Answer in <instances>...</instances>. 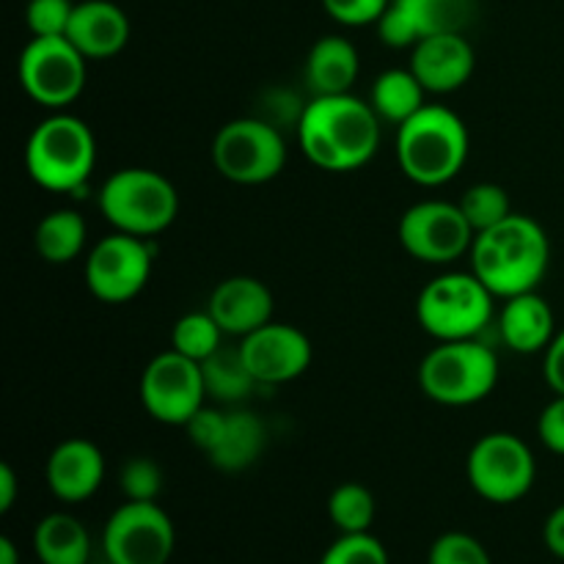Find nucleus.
I'll list each match as a JSON object with an SVG mask.
<instances>
[{
  "mask_svg": "<svg viewBox=\"0 0 564 564\" xmlns=\"http://www.w3.org/2000/svg\"><path fill=\"white\" fill-rule=\"evenodd\" d=\"M297 141L317 169L356 171L378 152L380 116L352 94L314 97L297 121Z\"/></svg>",
  "mask_w": 564,
  "mask_h": 564,
  "instance_id": "obj_1",
  "label": "nucleus"
},
{
  "mask_svg": "<svg viewBox=\"0 0 564 564\" xmlns=\"http://www.w3.org/2000/svg\"><path fill=\"white\" fill-rule=\"evenodd\" d=\"M551 262L549 235L529 215L501 220L494 229L474 237L471 273L496 297H516L534 292Z\"/></svg>",
  "mask_w": 564,
  "mask_h": 564,
  "instance_id": "obj_2",
  "label": "nucleus"
},
{
  "mask_svg": "<svg viewBox=\"0 0 564 564\" xmlns=\"http://www.w3.org/2000/svg\"><path fill=\"white\" fill-rule=\"evenodd\" d=\"M397 160L416 185L438 187L455 180L468 160L466 121L449 108L424 105L397 132Z\"/></svg>",
  "mask_w": 564,
  "mask_h": 564,
  "instance_id": "obj_3",
  "label": "nucleus"
},
{
  "mask_svg": "<svg viewBox=\"0 0 564 564\" xmlns=\"http://www.w3.org/2000/svg\"><path fill=\"white\" fill-rule=\"evenodd\" d=\"M28 174L36 185L53 193H75L97 165V141L91 127L69 113L39 121L28 138Z\"/></svg>",
  "mask_w": 564,
  "mask_h": 564,
  "instance_id": "obj_4",
  "label": "nucleus"
},
{
  "mask_svg": "<svg viewBox=\"0 0 564 564\" xmlns=\"http://www.w3.org/2000/svg\"><path fill=\"white\" fill-rule=\"evenodd\" d=\"M99 213L116 231L154 237L180 215V193L169 176L152 169H121L99 191Z\"/></svg>",
  "mask_w": 564,
  "mask_h": 564,
  "instance_id": "obj_5",
  "label": "nucleus"
},
{
  "mask_svg": "<svg viewBox=\"0 0 564 564\" xmlns=\"http://www.w3.org/2000/svg\"><path fill=\"white\" fill-rule=\"evenodd\" d=\"M419 383L441 405H474L499 383V358L477 339L441 341L424 356Z\"/></svg>",
  "mask_w": 564,
  "mask_h": 564,
  "instance_id": "obj_6",
  "label": "nucleus"
},
{
  "mask_svg": "<svg viewBox=\"0 0 564 564\" xmlns=\"http://www.w3.org/2000/svg\"><path fill=\"white\" fill-rule=\"evenodd\" d=\"M494 297L474 273H444L422 290L416 317L438 341L477 339L494 317Z\"/></svg>",
  "mask_w": 564,
  "mask_h": 564,
  "instance_id": "obj_7",
  "label": "nucleus"
},
{
  "mask_svg": "<svg viewBox=\"0 0 564 564\" xmlns=\"http://www.w3.org/2000/svg\"><path fill=\"white\" fill-rule=\"evenodd\" d=\"M213 163L220 176L237 182V185H262L284 169V135L279 127L259 116L235 119L220 127L215 135Z\"/></svg>",
  "mask_w": 564,
  "mask_h": 564,
  "instance_id": "obj_8",
  "label": "nucleus"
},
{
  "mask_svg": "<svg viewBox=\"0 0 564 564\" xmlns=\"http://www.w3.org/2000/svg\"><path fill=\"white\" fill-rule=\"evenodd\" d=\"M86 61L66 36H33L20 55V83L33 102L66 108L86 86Z\"/></svg>",
  "mask_w": 564,
  "mask_h": 564,
  "instance_id": "obj_9",
  "label": "nucleus"
},
{
  "mask_svg": "<svg viewBox=\"0 0 564 564\" xmlns=\"http://www.w3.org/2000/svg\"><path fill=\"white\" fill-rule=\"evenodd\" d=\"M538 463L527 441L512 433H490L468 455V482L494 505H512L532 490Z\"/></svg>",
  "mask_w": 564,
  "mask_h": 564,
  "instance_id": "obj_10",
  "label": "nucleus"
},
{
  "mask_svg": "<svg viewBox=\"0 0 564 564\" xmlns=\"http://www.w3.org/2000/svg\"><path fill=\"white\" fill-rule=\"evenodd\" d=\"M174 545V523L158 501H124L105 523L102 549L110 564H169Z\"/></svg>",
  "mask_w": 564,
  "mask_h": 564,
  "instance_id": "obj_11",
  "label": "nucleus"
},
{
  "mask_svg": "<svg viewBox=\"0 0 564 564\" xmlns=\"http://www.w3.org/2000/svg\"><path fill=\"white\" fill-rule=\"evenodd\" d=\"M207 383L202 364L171 347L147 364L141 378V402L152 419L163 424H182L204 408Z\"/></svg>",
  "mask_w": 564,
  "mask_h": 564,
  "instance_id": "obj_12",
  "label": "nucleus"
},
{
  "mask_svg": "<svg viewBox=\"0 0 564 564\" xmlns=\"http://www.w3.org/2000/svg\"><path fill=\"white\" fill-rule=\"evenodd\" d=\"M474 229L460 204L419 202L402 215L400 242L413 259L427 264H449L471 251Z\"/></svg>",
  "mask_w": 564,
  "mask_h": 564,
  "instance_id": "obj_13",
  "label": "nucleus"
},
{
  "mask_svg": "<svg viewBox=\"0 0 564 564\" xmlns=\"http://www.w3.org/2000/svg\"><path fill=\"white\" fill-rule=\"evenodd\" d=\"M152 273V248L143 237H102L86 259V284L102 303H127L147 286Z\"/></svg>",
  "mask_w": 564,
  "mask_h": 564,
  "instance_id": "obj_14",
  "label": "nucleus"
},
{
  "mask_svg": "<svg viewBox=\"0 0 564 564\" xmlns=\"http://www.w3.org/2000/svg\"><path fill=\"white\" fill-rule=\"evenodd\" d=\"M248 369L262 386H279L301 378L312 364V341L295 325L268 323L242 336L240 345Z\"/></svg>",
  "mask_w": 564,
  "mask_h": 564,
  "instance_id": "obj_15",
  "label": "nucleus"
},
{
  "mask_svg": "<svg viewBox=\"0 0 564 564\" xmlns=\"http://www.w3.org/2000/svg\"><path fill=\"white\" fill-rule=\"evenodd\" d=\"M474 47L463 33H435L419 39L411 55V72L427 91H457L474 75Z\"/></svg>",
  "mask_w": 564,
  "mask_h": 564,
  "instance_id": "obj_16",
  "label": "nucleus"
},
{
  "mask_svg": "<svg viewBox=\"0 0 564 564\" xmlns=\"http://www.w3.org/2000/svg\"><path fill=\"white\" fill-rule=\"evenodd\" d=\"M207 312L224 334L248 336L270 323L273 317V295L268 286L251 275H231L220 281L209 295Z\"/></svg>",
  "mask_w": 564,
  "mask_h": 564,
  "instance_id": "obj_17",
  "label": "nucleus"
},
{
  "mask_svg": "<svg viewBox=\"0 0 564 564\" xmlns=\"http://www.w3.org/2000/svg\"><path fill=\"white\" fill-rule=\"evenodd\" d=\"M105 477V457L91 441L69 438L47 457V485L55 499L80 505L91 499Z\"/></svg>",
  "mask_w": 564,
  "mask_h": 564,
  "instance_id": "obj_18",
  "label": "nucleus"
},
{
  "mask_svg": "<svg viewBox=\"0 0 564 564\" xmlns=\"http://www.w3.org/2000/svg\"><path fill=\"white\" fill-rule=\"evenodd\" d=\"M66 39L86 58H110L124 50L130 39V20L110 0H86L75 6Z\"/></svg>",
  "mask_w": 564,
  "mask_h": 564,
  "instance_id": "obj_19",
  "label": "nucleus"
},
{
  "mask_svg": "<svg viewBox=\"0 0 564 564\" xmlns=\"http://www.w3.org/2000/svg\"><path fill=\"white\" fill-rule=\"evenodd\" d=\"M556 336V319L545 297L538 292H523V295L507 297V306L501 312V339L516 352H540L549 350Z\"/></svg>",
  "mask_w": 564,
  "mask_h": 564,
  "instance_id": "obj_20",
  "label": "nucleus"
},
{
  "mask_svg": "<svg viewBox=\"0 0 564 564\" xmlns=\"http://www.w3.org/2000/svg\"><path fill=\"white\" fill-rule=\"evenodd\" d=\"M358 50L341 36H323L306 61V80L314 97L350 94L358 77Z\"/></svg>",
  "mask_w": 564,
  "mask_h": 564,
  "instance_id": "obj_21",
  "label": "nucleus"
},
{
  "mask_svg": "<svg viewBox=\"0 0 564 564\" xmlns=\"http://www.w3.org/2000/svg\"><path fill=\"white\" fill-rule=\"evenodd\" d=\"M264 444H268V433H264V424L257 413H226L224 435H220L218 446L207 457L220 471H246L248 466L259 460Z\"/></svg>",
  "mask_w": 564,
  "mask_h": 564,
  "instance_id": "obj_22",
  "label": "nucleus"
},
{
  "mask_svg": "<svg viewBox=\"0 0 564 564\" xmlns=\"http://www.w3.org/2000/svg\"><path fill=\"white\" fill-rule=\"evenodd\" d=\"M33 551L42 564H88L91 540L75 516L53 512L33 529Z\"/></svg>",
  "mask_w": 564,
  "mask_h": 564,
  "instance_id": "obj_23",
  "label": "nucleus"
},
{
  "mask_svg": "<svg viewBox=\"0 0 564 564\" xmlns=\"http://www.w3.org/2000/svg\"><path fill=\"white\" fill-rule=\"evenodd\" d=\"M424 94L427 88L419 83L411 69H389L375 80L372 86V108L383 121L402 127L408 119L424 108Z\"/></svg>",
  "mask_w": 564,
  "mask_h": 564,
  "instance_id": "obj_24",
  "label": "nucleus"
},
{
  "mask_svg": "<svg viewBox=\"0 0 564 564\" xmlns=\"http://www.w3.org/2000/svg\"><path fill=\"white\" fill-rule=\"evenodd\" d=\"M36 253L50 264H66L86 248V220L75 209H55L39 220L33 231Z\"/></svg>",
  "mask_w": 564,
  "mask_h": 564,
  "instance_id": "obj_25",
  "label": "nucleus"
},
{
  "mask_svg": "<svg viewBox=\"0 0 564 564\" xmlns=\"http://www.w3.org/2000/svg\"><path fill=\"white\" fill-rule=\"evenodd\" d=\"M202 369L207 394H213L215 400L237 402L251 394L253 386H259L248 369L246 358H242L240 347H220L202 364Z\"/></svg>",
  "mask_w": 564,
  "mask_h": 564,
  "instance_id": "obj_26",
  "label": "nucleus"
},
{
  "mask_svg": "<svg viewBox=\"0 0 564 564\" xmlns=\"http://www.w3.org/2000/svg\"><path fill=\"white\" fill-rule=\"evenodd\" d=\"M416 22L419 33H463L474 17V0H397Z\"/></svg>",
  "mask_w": 564,
  "mask_h": 564,
  "instance_id": "obj_27",
  "label": "nucleus"
},
{
  "mask_svg": "<svg viewBox=\"0 0 564 564\" xmlns=\"http://www.w3.org/2000/svg\"><path fill=\"white\" fill-rule=\"evenodd\" d=\"M375 512H378V505H375L372 490L358 482L339 485L328 499V516L341 534L369 532Z\"/></svg>",
  "mask_w": 564,
  "mask_h": 564,
  "instance_id": "obj_28",
  "label": "nucleus"
},
{
  "mask_svg": "<svg viewBox=\"0 0 564 564\" xmlns=\"http://www.w3.org/2000/svg\"><path fill=\"white\" fill-rule=\"evenodd\" d=\"M220 336H224V328L215 323L213 314L191 312L176 319L174 330H171V347L182 356L204 364L213 352L220 350Z\"/></svg>",
  "mask_w": 564,
  "mask_h": 564,
  "instance_id": "obj_29",
  "label": "nucleus"
},
{
  "mask_svg": "<svg viewBox=\"0 0 564 564\" xmlns=\"http://www.w3.org/2000/svg\"><path fill=\"white\" fill-rule=\"evenodd\" d=\"M460 209L468 224H471L474 235H482V231L494 229V226H499L501 220L512 215L510 193L496 185V182H479V185H471L463 193Z\"/></svg>",
  "mask_w": 564,
  "mask_h": 564,
  "instance_id": "obj_30",
  "label": "nucleus"
},
{
  "mask_svg": "<svg viewBox=\"0 0 564 564\" xmlns=\"http://www.w3.org/2000/svg\"><path fill=\"white\" fill-rule=\"evenodd\" d=\"M319 564H389L383 543L369 532L341 534L323 554Z\"/></svg>",
  "mask_w": 564,
  "mask_h": 564,
  "instance_id": "obj_31",
  "label": "nucleus"
},
{
  "mask_svg": "<svg viewBox=\"0 0 564 564\" xmlns=\"http://www.w3.org/2000/svg\"><path fill=\"white\" fill-rule=\"evenodd\" d=\"M427 564H494L488 549L466 532H446L430 549Z\"/></svg>",
  "mask_w": 564,
  "mask_h": 564,
  "instance_id": "obj_32",
  "label": "nucleus"
},
{
  "mask_svg": "<svg viewBox=\"0 0 564 564\" xmlns=\"http://www.w3.org/2000/svg\"><path fill=\"white\" fill-rule=\"evenodd\" d=\"M119 482L127 501H158L160 490H163V471L149 457H135V460L124 463Z\"/></svg>",
  "mask_w": 564,
  "mask_h": 564,
  "instance_id": "obj_33",
  "label": "nucleus"
},
{
  "mask_svg": "<svg viewBox=\"0 0 564 564\" xmlns=\"http://www.w3.org/2000/svg\"><path fill=\"white\" fill-rule=\"evenodd\" d=\"M72 0H31L28 3V28L33 36H66L72 14H75Z\"/></svg>",
  "mask_w": 564,
  "mask_h": 564,
  "instance_id": "obj_34",
  "label": "nucleus"
},
{
  "mask_svg": "<svg viewBox=\"0 0 564 564\" xmlns=\"http://www.w3.org/2000/svg\"><path fill=\"white\" fill-rule=\"evenodd\" d=\"M378 33L383 39V44H389V47H416V42L422 39L416 22L411 20V14L397 0L389 3V9L378 20Z\"/></svg>",
  "mask_w": 564,
  "mask_h": 564,
  "instance_id": "obj_35",
  "label": "nucleus"
},
{
  "mask_svg": "<svg viewBox=\"0 0 564 564\" xmlns=\"http://www.w3.org/2000/svg\"><path fill=\"white\" fill-rule=\"evenodd\" d=\"M391 0H323L325 11L341 25H372L383 17Z\"/></svg>",
  "mask_w": 564,
  "mask_h": 564,
  "instance_id": "obj_36",
  "label": "nucleus"
},
{
  "mask_svg": "<svg viewBox=\"0 0 564 564\" xmlns=\"http://www.w3.org/2000/svg\"><path fill=\"white\" fill-rule=\"evenodd\" d=\"M185 427H187V438H191V444L198 446L204 455H209V452L218 446L220 435H224L226 413L215 411V408H202V411L193 413L191 422H187Z\"/></svg>",
  "mask_w": 564,
  "mask_h": 564,
  "instance_id": "obj_37",
  "label": "nucleus"
},
{
  "mask_svg": "<svg viewBox=\"0 0 564 564\" xmlns=\"http://www.w3.org/2000/svg\"><path fill=\"white\" fill-rule=\"evenodd\" d=\"M538 435L545 449L564 457V394H556L538 419Z\"/></svg>",
  "mask_w": 564,
  "mask_h": 564,
  "instance_id": "obj_38",
  "label": "nucleus"
},
{
  "mask_svg": "<svg viewBox=\"0 0 564 564\" xmlns=\"http://www.w3.org/2000/svg\"><path fill=\"white\" fill-rule=\"evenodd\" d=\"M545 380L554 389V394H564V330L554 336V341L545 350Z\"/></svg>",
  "mask_w": 564,
  "mask_h": 564,
  "instance_id": "obj_39",
  "label": "nucleus"
},
{
  "mask_svg": "<svg viewBox=\"0 0 564 564\" xmlns=\"http://www.w3.org/2000/svg\"><path fill=\"white\" fill-rule=\"evenodd\" d=\"M543 540L545 545H549L551 554L564 560V505L556 507V510L549 516V521H545Z\"/></svg>",
  "mask_w": 564,
  "mask_h": 564,
  "instance_id": "obj_40",
  "label": "nucleus"
},
{
  "mask_svg": "<svg viewBox=\"0 0 564 564\" xmlns=\"http://www.w3.org/2000/svg\"><path fill=\"white\" fill-rule=\"evenodd\" d=\"M17 501V474L9 463H0V512H9Z\"/></svg>",
  "mask_w": 564,
  "mask_h": 564,
  "instance_id": "obj_41",
  "label": "nucleus"
},
{
  "mask_svg": "<svg viewBox=\"0 0 564 564\" xmlns=\"http://www.w3.org/2000/svg\"><path fill=\"white\" fill-rule=\"evenodd\" d=\"M0 564H20V551L9 538H0Z\"/></svg>",
  "mask_w": 564,
  "mask_h": 564,
  "instance_id": "obj_42",
  "label": "nucleus"
},
{
  "mask_svg": "<svg viewBox=\"0 0 564 564\" xmlns=\"http://www.w3.org/2000/svg\"><path fill=\"white\" fill-rule=\"evenodd\" d=\"M99 564H110V562H108V560H105V562H99Z\"/></svg>",
  "mask_w": 564,
  "mask_h": 564,
  "instance_id": "obj_43",
  "label": "nucleus"
}]
</instances>
